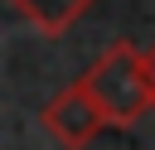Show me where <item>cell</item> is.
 <instances>
[{
	"label": "cell",
	"instance_id": "obj_3",
	"mask_svg": "<svg viewBox=\"0 0 155 150\" xmlns=\"http://www.w3.org/2000/svg\"><path fill=\"white\" fill-rule=\"evenodd\" d=\"M39 34H63L68 24H78L97 0H10Z\"/></svg>",
	"mask_w": 155,
	"mask_h": 150
},
{
	"label": "cell",
	"instance_id": "obj_1",
	"mask_svg": "<svg viewBox=\"0 0 155 150\" xmlns=\"http://www.w3.org/2000/svg\"><path fill=\"white\" fill-rule=\"evenodd\" d=\"M87 92L97 97L107 126H136L155 111V97H150V82H145V58L136 44H111L87 73H82Z\"/></svg>",
	"mask_w": 155,
	"mask_h": 150
},
{
	"label": "cell",
	"instance_id": "obj_2",
	"mask_svg": "<svg viewBox=\"0 0 155 150\" xmlns=\"http://www.w3.org/2000/svg\"><path fill=\"white\" fill-rule=\"evenodd\" d=\"M44 131H48L58 145H68V150H82L87 140H97V131H107V116H102V106H97V97L87 92L82 77L68 82V87L44 106Z\"/></svg>",
	"mask_w": 155,
	"mask_h": 150
},
{
	"label": "cell",
	"instance_id": "obj_4",
	"mask_svg": "<svg viewBox=\"0 0 155 150\" xmlns=\"http://www.w3.org/2000/svg\"><path fill=\"white\" fill-rule=\"evenodd\" d=\"M140 58H145V82H150V97H155V44H145V48H140Z\"/></svg>",
	"mask_w": 155,
	"mask_h": 150
}]
</instances>
